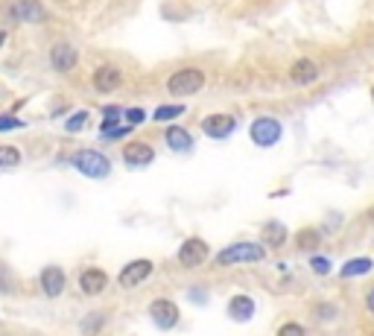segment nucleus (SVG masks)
<instances>
[{"instance_id": "obj_1", "label": "nucleus", "mask_w": 374, "mask_h": 336, "mask_svg": "<svg viewBox=\"0 0 374 336\" xmlns=\"http://www.w3.org/2000/svg\"><path fill=\"white\" fill-rule=\"evenodd\" d=\"M261 260H266V249L252 240L231 243V246L220 249V255L213 258L216 266H240V263H261Z\"/></svg>"}, {"instance_id": "obj_2", "label": "nucleus", "mask_w": 374, "mask_h": 336, "mask_svg": "<svg viewBox=\"0 0 374 336\" xmlns=\"http://www.w3.org/2000/svg\"><path fill=\"white\" fill-rule=\"evenodd\" d=\"M71 161H74V167H76L85 178L103 181V178L111 175V161H108L106 152H100V149H79V152H74Z\"/></svg>"}, {"instance_id": "obj_3", "label": "nucleus", "mask_w": 374, "mask_h": 336, "mask_svg": "<svg viewBox=\"0 0 374 336\" xmlns=\"http://www.w3.org/2000/svg\"><path fill=\"white\" fill-rule=\"evenodd\" d=\"M205 88V73L199 68H181L176 73H170L167 79V91L173 97H193Z\"/></svg>"}, {"instance_id": "obj_4", "label": "nucleus", "mask_w": 374, "mask_h": 336, "mask_svg": "<svg viewBox=\"0 0 374 336\" xmlns=\"http://www.w3.org/2000/svg\"><path fill=\"white\" fill-rule=\"evenodd\" d=\"M248 138H252L255 146L269 149V146L280 143V138H284V123L275 117H258V120H252V126H248Z\"/></svg>"}, {"instance_id": "obj_5", "label": "nucleus", "mask_w": 374, "mask_h": 336, "mask_svg": "<svg viewBox=\"0 0 374 336\" xmlns=\"http://www.w3.org/2000/svg\"><path fill=\"white\" fill-rule=\"evenodd\" d=\"M208 258H211V246H208L202 237H187V240L181 243V249H178V263H181L184 269H196V266H202Z\"/></svg>"}, {"instance_id": "obj_6", "label": "nucleus", "mask_w": 374, "mask_h": 336, "mask_svg": "<svg viewBox=\"0 0 374 336\" xmlns=\"http://www.w3.org/2000/svg\"><path fill=\"white\" fill-rule=\"evenodd\" d=\"M149 319H152V325L158 327V330H173V327L178 325L181 313H178V307H176V301H170V298H155V301L149 304Z\"/></svg>"}, {"instance_id": "obj_7", "label": "nucleus", "mask_w": 374, "mask_h": 336, "mask_svg": "<svg viewBox=\"0 0 374 336\" xmlns=\"http://www.w3.org/2000/svg\"><path fill=\"white\" fill-rule=\"evenodd\" d=\"M152 260H146V258H138V260H129L126 266L120 269V275H117V281H120V287H126V290H135V287H141L143 281H149V275H152Z\"/></svg>"}, {"instance_id": "obj_8", "label": "nucleus", "mask_w": 374, "mask_h": 336, "mask_svg": "<svg viewBox=\"0 0 374 336\" xmlns=\"http://www.w3.org/2000/svg\"><path fill=\"white\" fill-rule=\"evenodd\" d=\"M202 132L213 141H226L237 132V117L234 114H208L202 120Z\"/></svg>"}, {"instance_id": "obj_9", "label": "nucleus", "mask_w": 374, "mask_h": 336, "mask_svg": "<svg viewBox=\"0 0 374 336\" xmlns=\"http://www.w3.org/2000/svg\"><path fill=\"white\" fill-rule=\"evenodd\" d=\"M155 161V149L146 143V141H132L123 146V164L129 170H141V167H149Z\"/></svg>"}, {"instance_id": "obj_10", "label": "nucleus", "mask_w": 374, "mask_h": 336, "mask_svg": "<svg viewBox=\"0 0 374 336\" xmlns=\"http://www.w3.org/2000/svg\"><path fill=\"white\" fill-rule=\"evenodd\" d=\"M258 313V301L246 292H237L228 298V319L237 322V325H248Z\"/></svg>"}, {"instance_id": "obj_11", "label": "nucleus", "mask_w": 374, "mask_h": 336, "mask_svg": "<svg viewBox=\"0 0 374 336\" xmlns=\"http://www.w3.org/2000/svg\"><path fill=\"white\" fill-rule=\"evenodd\" d=\"M76 65H79V53H76V47H71L68 41H59V44L50 50V68H53L56 73H71Z\"/></svg>"}, {"instance_id": "obj_12", "label": "nucleus", "mask_w": 374, "mask_h": 336, "mask_svg": "<svg viewBox=\"0 0 374 336\" xmlns=\"http://www.w3.org/2000/svg\"><path fill=\"white\" fill-rule=\"evenodd\" d=\"M39 284H41V292L47 298H59L61 292H65V284H68L65 269L61 266H44L41 275H39Z\"/></svg>"}, {"instance_id": "obj_13", "label": "nucleus", "mask_w": 374, "mask_h": 336, "mask_svg": "<svg viewBox=\"0 0 374 336\" xmlns=\"http://www.w3.org/2000/svg\"><path fill=\"white\" fill-rule=\"evenodd\" d=\"M9 15L15 21H24V24H41L47 18V9L39 4V0H15L9 6Z\"/></svg>"}, {"instance_id": "obj_14", "label": "nucleus", "mask_w": 374, "mask_h": 336, "mask_svg": "<svg viewBox=\"0 0 374 336\" xmlns=\"http://www.w3.org/2000/svg\"><path fill=\"white\" fill-rule=\"evenodd\" d=\"M91 82H94V91H97V94H111V91H117L123 85V73L114 65H100L97 71H94Z\"/></svg>"}, {"instance_id": "obj_15", "label": "nucleus", "mask_w": 374, "mask_h": 336, "mask_svg": "<svg viewBox=\"0 0 374 336\" xmlns=\"http://www.w3.org/2000/svg\"><path fill=\"white\" fill-rule=\"evenodd\" d=\"M108 287V275L100 266H88L79 272V290L82 295H100Z\"/></svg>"}, {"instance_id": "obj_16", "label": "nucleus", "mask_w": 374, "mask_h": 336, "mask_svg": "<svg viewBox=\"0 0 374 336\" xmlns=\"http://www.w3.org/2000/svg\"><path fill=\"white\" fill-rule=\"evenodd\" d=\"M319 65L313 62V58H295L293 68H290V82L295 88H304V85H313L319 79Z\"/></svg>"}, {"instance_id": "obj_17", "label": "nucleus", "mask_w": 374, "mask_h": 336, "mask_svg": "<svg viewBox=\"0 0 374 336\" xmlns=\"http://www.w3.org/2000/svg\"><path fill=\"white\" fill-rule=\"evenodd\" d=\"M287 225L284 223H278V220H269L263 225V234H261V246L263 249H280L287 243Z\"/></svg>"}, {"instance_id": "obj_18", "label": "nucleus", "mask_w": 374, "mask_h": 336, "mask_svg": "<svg viewBox=\"0 0 374 336\" xmlns=\"http://www.w3.org/2000/svg\"><path fill=\"white\" fill-rule=\"evenodd\" d=\"M164 141H167V146H170L173 152H181V156L193 149V135L187 132V129H181V126H170L167 135H164Z\"/></svg>"}, {"instance_id": "obj_19", "label": "nucleus", "mask_w": 374, "mask_h": 336, "mask_svg": "<svg viewBox=\"0 0 374 336\" xmlns=\"http://www.w3.org/2000/svg\"><path fill=\"white\" fill-rule=\"evenodd\" d=\"M368 272H371V258H354L339 269L342 278H363V275H368Z\"/></svg>"}, {"instance_id": "obj_20", "label": "nucleus", "mask_w": 374, "mask_h": 336, "mask_svg": "<svg viewBox=\"0 0 374 336\" xmlns=\"http://www.w3.org/2000/svg\"><path fill=\"white\" fill-rule=\"evenodd\" d=\"M295 243H298L301 252H313V249L322 246V234H319L316 228H301L298 237H295Z\"/></svg>"}, {"instance_id": "obj_21", "label": "nucleus", "mask_w": 374, "mask_h": 336, "mask_svg": "<svg viewBox=\"0 0 374 336\" xmlns=\"http://www.w3.org/2000/svg\"><path fill=\"white\" fill-rule=\"evenodd\" d=\"M21 149L18 146H12V143H4L0 146V170H12V167H18L21 164Z\"/></svg>"}, {"instance_id": "obj_22", "label": "nucleus", "mask_w": 374, "mask_h": 336, "mask_svg": "<svg viewBox=\"0 0 374 336\" xmlns=\"http://www.w3.org/2000/svg\"><path fill=\"white\" fill-rule=\"evenodd\" d=\"M100 129H103L100 135H103L106 141H123V138L132 132V126H120V123H103Z\"/></svg>"}, {"instance_id": "obj_23", "label": "nucleus", "mask_w": 374, "mask_h": 336, "mask_svg": "<svg viewBox=\"0 0 374 336\" xmlns=\"http://www.w3.org/2000/svg\"><path fill=\"white\" fill-rule=\"evenodd\" d=\"M184 114V106H161V108H155V120H158V123H164V120H176V117H181Z\"/></svg>"}, {"instance_id": "obj_24", "label": "nucleus", "mask_w": 374, "mask_h": 336, "mask_svg": "<svg viewBox=\"0 0 374 336\" xmlns=\"http://www.w3.org/2000/svg\"><path fill=\"white\" fill-rule=\"evenodd\" d=\"M310 269H313L316 275H330V272H333V263H330V258L313 255V258H310Z\"/></svg>"}, {"instance_id": "obj_25", "label": "nucleus", "mask_w": 374, "mask_h": 336, "mask_svg": "<svg viewBox=\"0 0 374 336\" xmlns=\"http://www.w3.org/2000/svg\"><path fill=\"white\" fill-rule=\"evenodd\" d=\"M275 336H307V330H304V325H298V322H284V325L278 327Z\"/></svg>"}, {"instance_id": "obj_26", "label": "nucleus", "mask_w": 374, "mask_h": 336, "mask_svg": "<svg viewBox=\"0 0 374 336\" xmlns=\"http://www.w3.org/2000/svg\"><path fill=\"white\" fill-rule=\"evenodd\" d=\"M88 123V111H76L74 117H68V123H65V129L68 132H82V126Z\"/></svg>"}, {"instance_id": "obj_27", "label": "nucleus", "mask_w": 374, "mask_h": 336, "mask_svg": "<svg viewBox=\"0 0 374 336\" xmlns=\"http://www.w3.org/2000/svg\"><path fill=\"white\" fill-rule=\"evenodd\" d=\"M85 319H88V322L82 325V333H85V336H91L94 330L103 327V313H91V316H85Z\"/></svg>"}, {"instance_id": "obj_28", "label": "nucleus", "mask_w": 374, "mask_h": 336, "mask_svg": "<svg viewBox=\"0 0 374 336\" xmlns=\"http://www.w3.org/2000/svg\"><path fill=\"white\" fill-rule=\"evenodd\" d=\"M123 114H126V120H129V126H141L143 120H146L143 108H123Z\"/></svg>"}, {"instance_id": "obj_29", "label": "nucleus", "mask_w": 374, "mask_h": 336, "mask_svg": "<svg viewBox=\"0 0 374 336\" xmlns=\"http://www.w3.org/2000/svg\"><path fill=\"white\" fill-rule=\"evenodd\" d=\"M9 129H24V120L4 114V117H0V132H9Z\"/></svg>"}, {"instance_id": "obj_30", "label": "nucleus", "mask_w": 374, "mask_h": 336, "mask_svg": "<svg viewBox=\"0 0 374 336\" xmlns=\"http://www.w3.org/2000/svg\"><path fill=\"white\" fill-rule=\"evenodd\" d=\"M120 114H123L120 106H103V123H117Z\"/></svg>"}, {"instance_id": "obj_31", "label": "nucleus", "mask_w": 374, "mask_h": 336, "mask_svg": "<svg viewBox=\"0 0 374 336\" xmlns=\"http://www.w3.org/2000/svg\"><path fill=\"white\" fill-rule=\"evenodd\" d=\"M316 313H319V316H322V319H319V322H330V319H333V316H336V307H333V304H328V307H319V310H316Z\"/></svg>"}, {"instance_id": "obj_32", "label": "nucleus", "mask_w": 374, "mask_h": 336, "mask_svg": "<svg viewBox=\"0 0 374 336\" xmlns=\"http://www.w3.org/2000/svg\"><path fill=\"white\" fill-rule=\"evenodd\" d=\"M191 295H193V301H196V304H205V298H202V290H199V287H193V290H191Z\"/></svg>"}, {"instance_id": "obj_33", "label": "nucleus", "mask_w": 374, "mask_h": 336, "mask_svg": "<svg viewBox=\"0 0 374 336\" xmlns=\"http://www.w3.org/2000/svg\"><path fill=\"white\" fill-rule=\"evenodd\" d=\"M6 44V33H4V29H0V47H4Z\"/></svg>"}]
</instances>
